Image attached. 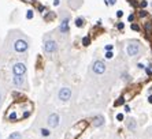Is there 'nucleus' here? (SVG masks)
<instances>
[{"label":"nucleus","instance_id":"21","mask_svg":"<svg viewBox=\"0 0 152 139\" xmlns=\"http://www.w3.org/2000/svg\"><path fill=\"white\" fill-rule=\"evenodd\" d=\"M121 104H124V98H121V100H118L117 102H115V105H121Z\"/></svg>","mask_w":152,"mask_h":139},{"label":"nucleus","instance_id":"31","mask_svg":"<svg viewBox=\"0 0 152 139\" xmlns=\"http://www.w3.org/2000/svg\"><path fill=\"white\" fill-rule=\"evenodd\" d=\"M115 1H117V0H110V4H115Z\"/></svg>","mask_w":152,"mask_h":139},{"label":"nucleus","instance_id":"20","mask_svg":"<svg viewBox=\"0 0 152 139\" xmlns=\"http://www.w3.org/2000/svg\"><path fill=\"white\" fill-rule=\"evenodd\" d=\"M132 29H133L134 31H138V30H140V28H138V25H132Z\"/></svg>","mask_w":152,"mask_h":139},{"label":"nucleus","instance_id":"23","mask_svg":"<svg viewBox=\"0 0 152 139\" xmlns=\"http://www.w3.org/2000/svg\"><path fill=\"white\" fill-rule=\"evenodd\" d=\"M140 6H141V7H147V1H145V0H142L141 3H140Z\"/></svg>","mask_w":152,"mask_h":139},{"label":"nucleus","instance_id":"8","mask_svg":"<svg viewBox=\"0 0 152 139\" xmlns=\"http://www.w3.org/2000/svg\"><path fill=\"white\" fill-rule=\"evenodd\" d=\"M71 97V90L69 87H63V89H60L59 91V98L62 101H69Z\"/></svg>","mask_w":152,"mask_h":139},{"label":"nucleus","instance_id":"11","mask_svg":"<svg viewBox=\"0 0 152 139\" xmlns=\"http://www.w3.org/2000/svg\"><path fill=\"white\" fill-rule=\"evenodd\" d=\"M104 124V117L103 116H97V117H95V122H93V125L95 127H100V125Z\"/></svg>","mask_w":152,"mask_h":139},{"label":"nucleus","instance_id":"7","mask_svg":"<svg viewBox=\"0 0 152 139\" xmlns=\"http://www.w3.org/2000/svg\"><path fill=\"white\" fill-rule=\"evenodd\" d=\"M59 123H60V117L58 113H51V115L48 116V125H50V127L56 128L58 125H59Z\"/></svg>","mask_w":152,"mask_h":139},{"label":"nucleus","instance_id":"9","mask_svg":"<svg viewBox=\"0 0 152 139\" xmlns=\"http://www.w3.org/2000/svg\"><path fill=\"white\" fill-rule=\"evenodd\" d=\"M12 82H14L15 86L22 87L23 85H25V78H23V75H14V78H12Z\"/></svg>","mask_w":152,"mask_h":139},{"label":"nucleus","instance_id":"26","mask_svg":"<svg viewBox=\"0 0 152 139\" xmlns=\"http://www.w3.org/2000/svg\"><path fill=\"white\" fill-rule=\"evenodd\" d=\"M122 15H124V12H122V11H118V12H117V17H122Z\"/></svg>","mask_w":152,"mask_h":139},{"label":"nucleus","instance_id":"32","mask_svg":"<svg viewBox=\"0 0 152 139\" xmlns=\"http://www.w3.org/2000/svg\"><path fill=\"white\" fill-rule=\"evenodd\" d=\"M1 101H3V97H1V93H0V105H1Z\"/></svg>","mask_w":152,"mask_h":139},{"label":"nucleus","instance_id":"10","mask_svg":"<svg viewBox=\"0 0 152 139\" xmlns=\"http://www.w3.org/2000/svg\"><path fill=\"white\" fill-rule=\"evenodd\" d=\"M60 31L63 33V34H66V33H69V17L63 18L62 19V23H60Z\"/></svg>","mask_w":152,"mask_h":139},{"label":"nucleus","instance_id":"18","mask_svg":"<svg viewBox=\"0 0 152 139\" xmlns=\"http://www.w3.org/2000/svg\"><path fill=\"white\" fill-rule=\"evenodd\" d=\"M26 18H28V19H32L33 18V11L32 10H29L28 12H26Z\"/></svg>","mask_w":152,"mask_h":139},{"label":"nucleus","instance_id":"3","mask_svg":"<svg viewBox=\"0 0 152 139\" xmlns=\"http://www.w3.org/2000/svg\"><path fill=\"white\" fill-rule=\"evenodd\" d=\"M28 48H29V44H28V41H26V40H23V38H18L17 41L14 42V51L17 53L26 52V51H28Z\"/></svg>","mask_w":152,"mask_h":139},{"label":"nucleus","instance_id":"30","mask_svg":"<svg viewBox=\"0 0 152 139\" xmlns=\"http://www.w3.org/2000/svg\"><path fill=\"white\" fill-rule=\"evenodd\" d=\"M148 101H149V102H151V104H152V96H149V97H148Z\"/></svg>","mask_w":152,"mask_h":139},{"label":"nucleus","instance_id":"22","mask_svg":"<svg viewBox=\"0 0 152 139\" xmlns=\"http://www.w3.org/2000/svg\"><path fill=\"white\" fill-rule=\"evenodd\" d=\"M117 119L119 120V122H121V120H124V115H122V113H119V115L117 116Z\"/></svg>","mask_w":152,"mask_h":139},{"label":"nucleus","instance_id":"5","mask_svg":"<svg viewBox=\"0 0 152 139\" xmlns=\"http://www.w3.org/2000/svg\"><path fill=\"white\" fill-rule=\"evenodd\" d=\"M58 49V44L53 40H48L44 42V52L45 53H53Z\"/></svg>","mask_w":152,"mask_h":139},{"label":"nucleus","instance_id":"12","mask_svg":"<svg viewBox=\"0 0 152 139\" xmlns=\"http://www.w3.org/2000/svg\"><path fill=\"white\" fill-rule=\"evenodd\" d=\"M136 127H137V123H136L134 120H133V119H130V120L127 122V128L130 130V131H134Z\"/></svg>","mask_w":152,"mask_h":139},{"label":"nucleus","instance_id":"6","mask_svg":"<svg viewBox=\"0 0 152 139\" xmlns=\"http://www.w3.org/2000/svg\"><path fill=\"white\" fill-rule=\"evenodd\" d=\"M12 72H14V75H25L26 66L23 63H15L14 66H12Z\"/></svg>","mask_w":152,"mask_h":139},{"label":"nucleus","instance_id":"2","mask_svg":"<svg viewBox=\"0 0 152 139\" xmlns=\"http://www.w3.org/2000/svg\"><path fill=\"white\" fill-rule=\"evenodd\" d=\"M141 51H142L141 45H140L138 42H136V41L130 42V44L126 46V52H127V55L129 56H138L140 53H141Z\"/></svg>","mask_w":152,"mask_h":139},{"label":"nucleus","instance_id":"29","mask_svg":"<svg viewBox=\"0 0 152 139\" xmlns=\"http://www.w3.org/2000/svg\"><path fill=\"white\" fill-rule=\"evenodd\" d=\"M133 19H134V15H130V17H129V21H133Z\"/></svg>","mask_w":152,"mask_h":139},{"label":"nucleus","instance_id":"28","mask_svg":"<svg viewBox=\"0 0 152 139\" xmlns=\"http://www.w3.org/2000/svg\"><path fill=\"white\" fill-rule=\"evenodd\" d=\"M118 29H124V23H118Z\"/></svg>","mask_w":152,"mask_h":139},{"label":"nucleus","instance_id":"27","mask_svg":"<svg viewBox=\"0 0 152 139\" xmlns=\"http://www.w3.org/2000/svg\"><path fill=\"white\" fill-rule=\"evenodd\" d=\"M53 6H59V0H53Z\"/></svg>","mask_w":152,"mask_h":139},{"label":"nucleus","instance_id":"33","mask_svg":"<svg viewBox=\"0 0 152 139\" xmlns=\"http://www.w3.org/2000/svg\"><path fill=\"white\" fill-rule=\"evenodd\" d=\"M151 6H152V3H151Z\"/></svg>","mask_w":152,"mask_h":139},{"label":"nucleus","instance_id":"19","mask_svg":"<svg viewBox=\"0 0 152 139\" xmlns=\"http://www.w3.org/2000/svg\"><path fill=\"white\" fill-rule=\"evenodd\" d=\"M113 56H114V53L111 52V51H107V53H106V57H107V59H113Z\"/></svg>","mask_w":152,"mask_h":139},{"label":"nucleus","instance_id":"13","mask_svg":"<svg viewBox=\"0 0 152 139\" xmlns=\"http://www.w3.org/2000/svg\"><path fill=\"white\" fill-rule=\"evenodd\" d=\"M75 26L77 28H82L84 26V18H77L75 19Z\"/></svg>","mask_w":152,"mask_h":139},{"label":"nucleus","instance_id":"14","mask_svg":"<svg viewBox=\"0 0 152 139\" xmlns=\"http://www.w3.org/2000/svg\"><path fill=\"white\" fill-rule=\"evenodd\" d=\"M8 139H22V135L19 132H14V134H11V135L8 136Z\"/></svg>","mask_w":152,"mask_h":139},{"label":"nucleus","instance_id":"15","mask_svg":"<svg viewBox=\"0 0 152 139\" xmlns=\"http://www.w3.org/2000/svg\"><path fill=\"white\" fill-rule=\"evenodd\" d=\"M41 135L42 136H50L51 135V131L48 128H42L41 130Z\"/></svg>","mask_w":152,"mask_h":139},{"label":"nucleus","instance_id":"24","mask_svg":"<svg viewBox=\"0 0 152 139\" xmlns=\"http://www.w3.org/2000/svg\"><path fill=\"white\" fill-rule=\"evenodd\" d=\"M147 15V12L145 11H140V17H145Z\"/></svg>","mask_w":152,"mask_h":139},{"label":"nucleus","instance_id":"17","mask_svg":"<svg viewBox=\"0 0 152 139\" xmlns=\"http://www.w3.org/2000/svg\"><path fill=\"white\" fill-rule=\"evenodd\" d=\"M89 42H91V40H89V37H84V38H82V44H84L85 46H86V45H89Z\"/></svg>","mask_w":152,"mask_h":139},{"label":"nucleus","instance_id":"16","mask_svg":"<svg viewBox=\"0 0 152 139\" xmlns=\"http://www.w3.org/2000/svg\"><path fill=\"white\" fill-rule=\"evenodd\" d=\"M8 119H10V120H17V113H15L14 111L10 112V113H8Z\"/></svg>","mask_w":152,"mask_h":139},{"label":"nucleus","instance_id":"25","mask_svg":"<svg viewBox=\"0 0 152 139\" xmlns=\"http://www.w3.org/2000/svg\"><path fill=\"white\" fill-rule=\"evenodd\" d=\"M111 49H113V45H107L106 46V51H111Z\"/></svg>","mask_w":152,"mask_h":139},{"label":"nucleus","instance_id":"4","mask_svg":"<svg viewBox=\"0 0 152 139\" xmlns=\"http://www.w3.org/2000/svg\"><path fill=\"white\" fill-rule=\"evenodd\" d=\"M92 71L96 74V75H102V74L106 72V64L102 60H96L92 66Z\"/></svg>","mask_w":152,"mask_h":139},{"label":"nucleus","instance_id":"1","mask_svg":"<svg viewBox=\"0 0 152 139\" xmlns=\"http://www.w3.org/2000/svg\"><path fill=\"white\" fill-rule=\"evenodd\" d=\"M86 125H88V123L86 122L77 123L74 127H71L70 131H67V134H66V139H77V136L80 135L85 128H86Z\"/></svg>","mask_w":152,"mask_h":139}]
</instances>
